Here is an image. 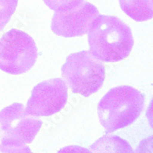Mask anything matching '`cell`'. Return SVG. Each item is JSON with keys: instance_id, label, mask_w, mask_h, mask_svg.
Segmentation results:
<instances>
[{"instance_id": "1", "label": "cell", "mask_w": 153, "mask_h": 153, "mask_svg": "<svg viewBox=\"0 0 153 153\" xmlns=\"http://www.w3.org/2000/svg\"><path fill=\"white\" fill-rule=\"evenodd\" d=\"M90 53L104 62H118L129 55L134 45L132 31L119 18L100 15L88 31Z\"/></svg>"}, {"instance_id": "2", "label": "cell", "mask_w": 153, "mask_h": 153, "mask_svg": "<svg viewBox=\"0 0 153 153\" xmlns=\"http://www.w3.org/2000/svg\"><path fill=\"white\" fill-rule=\"evenodd\" d=\"M145 95L130 86H120L108 91L97 106L100 122L107 134L131 125L145 106Z\"/></svg>"}, {"instance_id": "3", "label": "cell", "mask_w": 153, "mask_h": 153, "mask_svg": "<svg viewBox=\"0 0 153 153\" xmlns=\"http://www.w3.org/2000/svg\"><path fill=\"white\" fill-rule=\"evenodd\" d=\"M61 74L72 92L87 97L97 92L105 80V68L88 51L71 54Z\"/></svg>"}, {"instance_id": "4", "label": "cell", "mask_w": 153, "mask_h": 153, "mask_svg": "<svg viewBox=\"0 0 153 153\" xmlns=\"http://www.w3.org/2000/svg\"><path fill=\"white\" fill-rule=\"evenodd\" d=\"M38 48L28 34L12 28L0 38V69L10 74H22L35 65Z\"/></svg>"}, {"instance_id": "5", "label": "cell", "mask_w": 153, "mask_h": 153, "mask_svg": "<svg viewBox=\"0 0 153 153\" xmlns=\"http://www.w3.org/2000/svg\"><path fill=\"white\" fill-rule=\"evenodd\" d=\"M42 122L25 111L21 103H15L0 111V129L3 132L0 143L25 146L33 141Z\"/></svg>"}, {"instance_id": "6", "label": "cell", "mask_w": 153, "mask_h": 153, "mask_svg": "<svg viewBox=\"0 0 153 153\" xmlns=\"http://www.w3.org/2000/svg\"><path fill=\"white\" fill-rule=\"evenodd\" d=\"M68 99L65 80L61 78L45 80L34 87L25 111L35 117H50L61 111Z\"/></svg>"}, {"instance_id": "7", "label": "cell", "mask_w": 153, "mask_h": 153, "mask_svg": "<svg viewBox=\"0 0 153 153\" xmlns=\"http://www.w3.org/2000/svg\"><path fill=\"white\" fill-rule=\"evenodd\" d=\"M99 14L97 8L88 2L66 12H55L51 28L55 35L65 38L79 37L88 33L91 23Z\"/></svg>"}, {"instance_id": "8", "label": "cell", "mask_w": 153, "mask_h": 153, "mask_svg": "<svg viewBox=\"0 0 153 153\" xmlns=\"http://www.w3.org/2000/svg\"><path fill=\"white\" fill-rule=\"evenodd\" d=\"M92 153H134L126 139L114 135H106L90 146Z\"/></svg>"}, {"instance_id": "9", "label": "cell", "mask_w": 153, "mask_h": 153, "mask_svg": "<svg viewBox=\"0 0 153 153\" xmlns=\"http://www.w3.org/2000/svg\"><path fill=\"white\" fill-rule=\"evenodd\" d=\"M121 9L136 22L148 21L152 19V0H119Z\"/></svg>"}, {"instance_id": "10", "label": "cell", "mask_w": 153, "mask_h": 153, "mask_svg": "<svg viewBox=\"0 0 153 153\" xmlns=\"http://www.w3.org/2000/svg\"><path fill=\"white\" fill-rule=\"evenodd\" d=\"M19 0H0V31L9 22L17 8Z\"/></svg>"}, {"instance_id": "11", "label": "cell", "mask_w": 153, "mask_h": 153, "mask_svg": "<svg viewBox=\"0 0 153 153\" xmlns=\"http://www.w3.org/2000/svg\"><path fill=\"white\" fill-rule=\"evenodd\" d=\"M48 7L57 13L71 11L84 2V0H43Z\"/></svg>"}, {"instance_id": "12", "label": "cell", "mask_w": 153, "mask_h": 153, "mask_svg": "<svg viewBox=\"0 0 153 153\" xmlns=\"http://www.w3.org/2000/svg\"><path fill=\"white\" fill-rule=\"evenodd\" d=\"M0 153H32L27 146H16L0 143Z\"/></svg>"}, {"instance_id": "13", "label": "cell", "mask_w": 153, "mask_h": 153, "mask_svg": "<svg viewBox=\"0 0 153 153\" xmlns=\"http://www.w3.org/2000/svg\"><path fill=\"white\" fill-rule=\"evenodd\" d=\"M134 153H152V136L142 140Z\"/></svg>"}, {"instance_id": "14", "label": "cell", "mask_w": 153, "mask_h": 153, "mask_svg": "<svg viewBox=\"0 0 153 153\" xmlns=\"http://www.w3.org/2000/svg\"><path fill=\"white\" fill-rule=\"evenodd\" d=\"M57 153H92V152L82 146H68L61 149Z\"/></svg>"}]
</instances>
